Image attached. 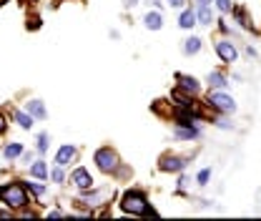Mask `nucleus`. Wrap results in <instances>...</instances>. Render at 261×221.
Listing matches in <instances>:
<instances>
[{
    "label": "nucleus",
    "mask_w": 261,
    "mask_h": 221,
    "mask_svg": "<svg viewBox=\"0 0 261 221\" xmlns=\"http://www.w3.org/2000/svg\"><path fill=\"white\" fill-rule=\"evenodd\" d=\"M0 201L8 206V209H25L31 204V196H28V186L23 181H8V184H0Z\"/></svg>",
    "instance_id": "nucleus-1"
},
{
    "label": "nucleus",
    "mask_w": 261,
    "mask_h": 221,
    "mask_svg": "<svg viewBox=\"0 0 261 221\" xmlns=\"http://www.w3.org/2000/svg\"><path fill=\"white\" fill-rule=\"evenodd\" d=\"M93 163H96V168L100 174H106V176H113L116 174V168L123 163L121 156H118V151L113 149V146H100L93 151Z\"/></svg>",
    "instance_id": "nucleus-4"
},
{
    "label": "nucleus",
    "mask_w": 261,
    "mask_h": 221,
    "mask_svg": "<svg viewBox=\"0 0 261 221\" xmlns=\"http://www.w3.org/2000/svg\"><path fill=\"white\" fill-rule=\"evenodd\" d=\"M196 26H198V20H196V8L194 5H186V8L181 10V15H178V28L191 33Z\"/></svg>",
    "instance_id": "nucleus-14"
},
{
    "label": "nucleus",
    "mask_w": 261,
    "mask_h": 221,
    "mask_svg": "<svg viewBox=\"0 0 261 221\" xmlns=\"http://www.w3.org/2000/svg\"><path fill=\"white\" fill-rule=\"evenodd\" d=\"M189 189H191V176H186V171H181V179H178L176 193H189Z\"/></svg>",
    "instance_id": "nucleus-28"
},
{
    "label": "nucleus",
    "mask_w": 261,
    "mask_h": 221,
    "mask_svg": "<svg viewBox=\"0 0 261 221\" xmlns=\"http://www.w3.org/2000/svg\"><path fill=\"white\" fill-rule=\"evenodd\" d=\"M28 113H31L33 118H38V121H45L48 118V111H45V103L40 101V98H31V101H25V106H23Z\"/></svg>",
    "instance_id": "nucleus-18"
},
{
    "label": "nucleus",
    "mask_w": 261,
    "mask_h": 221,
    "mask_svg": "<svg viewBox=\"0 0 261 221\" xmlns=\"http://www.w3.org/2000/svg\"><path fill=\"white\" fill-rule=\"evenodd\" d=\"M211 126H216L219 131H236V124L231 121V116H224V113H211Z\"/></svg>",
    "instance_id": "nucleus-20"
},
{
    "label": "nucleus",
    "mask_w": 261,
    "mask_h": 221,
    "mask_svg": "<svg viewBox=\"0 0 261 221\" xmlns=\"http://www.w3.org/2000/svg\"><path fill=\"white\" fill-rule=\"evenodd\" d=\"M23 156V143H18V141H13V143H5L3 146V158L5 161H15V158Z\"/></svg>",
    "instance_id": "nucleus-22"
},
{
    "label": "nucleus",
    "mask_w": 261,
    "mask_h": 221,
    "mask_svg": "<svg viewBox=\"0 0 261 221\" xmlns=\"http://www.w3.org/2000/svg\"><path fill=\"white\" fill-rule=\"evenodd\" d=\"M196 8V20L201 28H211L216 26V8L214 5H194Z\"/></svg>",
    "instance_id": "nucleus-12"
},
{
    "label": "nucleus",
    "mask_w": 261,
    "mask_h": 221,
    "mask_svg": "<svg viewBox=\"0 0 261 221\" xmlns=\"http://www.w3.org/2000/svg\"><path fill=\"white\" fill-rule=\"evenodd\" d=\"M171 133H173V138H176V141L194 143V141H201V136H203V126H191V124H178V121H173Z\"/></svg>",
    "instance_id": "nucleus-9"
},
{
    "label": "nucleus",
    "mask_w": 261,
    "mask_h": 221,
    "mask_svg": "<svg viewBox=\"0 0 261 221\" xmlns=\"http://www.w3.org/2000/svg\"><path fill=\"white\" fill-rule=\"evenodd\" d=\"M113 189H93L86 193H78V206H88V211H93L96 206H108L111 204Z\"/></svg>",
    "instance_id": "nucleus-6"
},
{
    "label": "nucleus",
    "mask_w": 261,
    "mask_h": 221,
    "mask_svg": "<svg viewBox=\"0 0 261 221\" xmlns=\"http://www.w3.org/2000/svg\"><path fill=\"white\" fill-rule=\"evenodd\" d=\"M216 28H219L221 35H231V38H233V26H228L226 20H224V15H221V18H216Z\"/></svg>",
    "instance_id": "nucleus-29"
},
{
    "label": "nucleus",
    "mask_w": 261,
    "mask_h": 221,
    "mask_svg": "<svg viewBox=\"0 0 261 221\" xmlns=\"http://www.w3.org/2000/svg\"><path fill=\"white\" fill-rule=\"evenodd\" d=\"M5 128H8V121H5V113L0 111V136L5 133Z\"/></svg>",
    "instance_id": "nucleus-34"
},
{
    "label": "nucleus",
    "mask_w": 261,
    "mask_h": 221,
    "mask_svg": "<svg viewBox=\"0 0 261 221\" xmlns=\"http://www.w3.org/2000/svg\"><path fill=\"white\" fill-rule=\"evenodd\" d=\"M48 179L53 181V184H58V186H63L65 181H68V174H65V166H53L50 171H48Z\"/></svg>",
    "instance_id": "nucleus-23"
},
{
    "label": "nucleus",
    "mask_w": 261,
    "mask_h": 221,
    "mask_svg": "<svg viewBox=\"0 0 261 221\" xmlns=\"http://www.w3.org/2000/svg\"><path fill=\"white\" fill-rule=\"evenodd\" d=\"M118 204H121V211L128 214V216H143L146 209L151 206L146 191H141V189H126L121 193V201Z\"/></svg>",
    "instance_id": "nucleus-3"
},
{
    "label": "nucleus",
    "mask_w": 261,
    "mask_h": 221,
    "mask_svg": "<svg viewBox=\"0 0 261 221\" xmlns=\"http://www.w3.org/2000/svg\"><path fill=\"white\" fill-rule=\"evenodd\" d=\"M203 106H206L211 113H224V116H233V113L239 111L236 98L228 93V91H219V88H208V91H206Z\"/></svg>",
    "instance_id": "nucleus-2"
},
{
    "label": "nucleus",
    "mask_w": 261,
    "mask_h": 221,
    "mask_svg": "<svg viewBox=\"0 0 261 221\" xmlns=\"http://www.w3.org/2000/svg\"><path fill=\"white\" fill-rule=\"evenodd\" d=\"M78 161V146H73V143H63L61 149H58V154H56V163L58 166H70V163H75Z\"/></svg>",
    "instance_id": "nucleus-13"
},
{
    "label": "nucleus",
    "mask_w": 261,
    "mask_h": 221,
    "mask_svg": "<svg viewBox=\"0 0 261 221\" xmlns=\"http://www.w3.org/2000/svg\"><path fill=\"white\" fill-rule=\"evenodd\" d=\"M25 186H28V191H31L35 199H43V196L48 193V186H45V184H43L40 179H35V181H28Z\"/></svg>",
    "instance_id": "nucleus-25"
},
{
    "label": "nucleus",
    "mask_w": 261,
    "mask_h": 221,
    "mask_svg": "<svg viewBox=\"0 0 261 221\" xmlns=\"http://www.w3.org/2000/svg\"><path fill=\"white\" fill-rule=\"evenodd\" d=\"M163 3H166V0H146V5H148V8H156V10H163Z\"/></svg>",
    "instance_id": "nucleus-32"
},
{
    "label": "nucleus",
    "mask_w": 261,
    "mask_h": 221,
    "mask_svg": "<svg viewBox=\"0 0 261 221\" xmlns=\"http://www.w3.org/2000/svg\"><path fill=\"white\" fill-rule=\"evenodd\" d=\"M166 5L173 8V10H184V8L189 5V0H166Z\"/></svg>",
    "instance_id": "nucleus-31"
},
{
    "label": "nucleus",
    "mask_w": 261,
    "mask_h": 221,
    "mask_svg": "<svg viewBox=\"0 0 261 221\" xmlns=\"http://www.w3.org/2000/svg\"><path fill=\"white\" fill-rule=\"evenodd\" d=\"M33 156H35V151H31V154H23V163H25V166H31Z\"/></svg>",
    "instance_id": "nucleus-35"
},
{
    "label": "nucleus",
    "mask_w": 261,
    "mask_h": 221,
    "mask_svg": "<svg viewBox=\"0 0 261 221\" xmlns=\"http://www.w3.org/2000/svg\"><path fill=\"white\" fill-rule=\"evenodd\" d=\"M48 146H50V133H38V138H35V154L38 156H45L48 154Z\"/></svg>",
    "instance_id": "nucleus-24"
},
{
    "label": "nucleus",
    "mask_w": 261,
    "mask_h": 221,
    "mask_svg": "<svg viewBox=\"0 0 261 221\" xmlns=\"http://www.w3.org/2000/svg\"><path fill=\"white\" fill-rule=\"evenodd\" d=\"M3 3H8V0H0V5H3Z\"/></svg>",
    "instance_id": "nucleus-38"
},
{
    "label": "nucleus",
    "mask_w": 261,
    "mask_h": 221,
    "mask_svg": "<svg viewBox=\"0 0 261 221\" xmlns=\"http://www.w3.org/2000/svg\"><path fill=\"white\" fill-rule=\"evenodd\" d=\"M206 88H219L226 91L228 88V70L226 68H214L206 73Z\"/></svg>",
    "instance_id": "nucleus-11"
},
{
    "label": "nucleus",
    "mask_w": 261,
    "mask_h": 221,
    "mask_svg": "<svg viewBox=\"0 0 261 221\" xmlns=\"http://www.w3.org/2000/svg\"><path fill=\"white\" fill-rule=\"evenodd\" d=\"M189 163H191V158L181 156V154H163L159 158V168L163 174H181V171L189 168Z\"/></svg>",
    "instance_id": "nucleus-7"
},
{
    "label": "nucleus",
    "mask_w": 261,
    "mask_h": 221,
    "mask_svg": "<svg viewBox=\"0 0 261 221\" xmlns=\"http://www.w3.org/2000/svg\"><path fill=\"white\" fill-rule=\"evenodd\" d=\"M201 48H203V40H201L198 35H186V38L181 40V53H184L186 58L198 56V53H201Z\"/></svg>",
    "instance_id": "nucleus-16"
},
{
    "label": "nucleus",
    "mask_w": 261,
    "mask_h": 221,
    "mask_svg": "<svg viewBox=\"0 0 261 221\" xmlns=\"http://www.w3.org/2000/svg\"><path fill=\"white\" fill-rule=\"evenodd\" d=\"M68 181L73 184V189L78 191V193H86V191H91L96 186V181H93V176H91V171H88L86 166H75V168L70 171Z\"/></svg>",
    "instance_id": "nucleus-8"
},
{
    "label": "nucleus",
    "mask_w": 261,
    "mask_h": 221,
    "mask_svg": "<svg viewBox=\"0 0 261 221\" xmlns=\"http://www.w3.org/2000/svg\"><path fill=\"white\" fill-rule=\"evenodd\" d=\"M194 5H214V0H194Z\"/></svg>",
    "instance_id": "nucleus-37"
},
{
    "label": "nucleus",
    "mask_w": 261,
    "mask_h": 221,
    "mask_svg": "<svg viewBox=\"0 0 261 221\" xmlns=\"http://www.w3.org/2000/svg\"><path fill=\"white\" fill-rule=\"evenodd\" d=\"M143 28L146 31H161L163 28V10H156V8H148V13L143 15Z\"/></svg>",
    "instance_id": "nucleus-15"
},
{
    "label": "nucleus",
    "mask_w": 261,
    "mask_h": 221,
    "mask_svg": "<svg viewBox=\"0 0 261 221\" xmlns=\"http://www.w3.org/2000/svg\"><path fill=\"white\" fill-rule=\"evenodd\" d=\"M138 5V0H123V10H130V8H136Z\"/></svg>",
    "instance_id": "nucleus-36"
},
{
    "label": "nucleus",
    "mask_w": 261,
    "mask_h": 221,
    "mask_svg": "<svg viewBox=\"0 0 261 221\" xmlns=\"http://www.w3.org/2000/svg\"><path fill=\"white\" fill-rule=\"evenodd\" d=\"M45 216H48V219H58V216H65V214L61 211V209H53V211H48Z\"/></svg>",
    "instance_id": "nucleus-33"
},
{
    "label": "nucleus",
    "mask_w": 261,
    "mask_h": 221,
    "mask_svg": "<svg viewBox=\"0 0 261 221\" xmlns=\"http://www.w3.org/2000/svg\"><path fill=\"white\" fill-rule=\"evenodd\" d=\"M13 118H15V124L23 128V131H31V128L35 126V124H33L35 118H33L25 108H13Z\"/></svg>",
    "instance_id": "nucleus-19"
},
{
    "label": "nucleus",
    "mask_w": 261,
    "mask_h": 221,
    "mask_svg": "<svg viewBox=\"0 0 261 221\" xmlns=\"http://www.w3.org/2000/svg\"><path fill=\"white\" fill-rule=\"evenodd\" d=\"M211 176H214V168H211V166H203V168L196 174V184H198V186H208Z\"/></svg>",
    "instance_id": "nucleus-26"
},
{
    "label": "nucleus",
    "mask_w": 261,
    "mask_h": 221,
    "mask_svg": "<svg viewBox=\"0 0 261 221\" xmlns=\"http://www.w3.org/2000/svg\"><path fill=\"white\" fill-rule=\"evenodd\" d=\"M28 171H31L33 179H40V181H45V179H48V171H50V168H48V163H45L43 158H38V161H33L31 166H28Z\"/></svg>",
    "instance_id": "nucleus-21"
},
{
    "label": "nucleus",
    "mask_w": 261,
    "mask_h": 221,
    "mask_svg": "<svg viewBox=\"0 0 261 221\" xmlns=\"http://www.w3.org/2000/svg\"><path fill=\"white\" fill-rule=\"evenodd\" d=\"M214 51H216V56H219V61L226 65H233L239 61V56H241V51H239V45L233 43V38L231 35H221V38H216L214 40Z\"/></svg>",
    "instance_id": "nucleus-5"
},
{
    "label": "nucleus",
    "mask_w": 261,
    "mask_h": 221,
    "mask_svg": "<svg viewBox=\"0 0 261 221\" xmlns=\"http://www.w3.org/2000/svg\"><path fill=\"white\" fill-rule=\"evenodd\" d=\"M244 56L246 58H251V61H259V53H256V48L249 43V45H244Z\"/></svg>",
    "instance_id": "nucleus-30"
},
{
    "label": "nucleus",
    "mask_w": 261,
    "mask_h": 221,
    "mask_svg": "<svg viewBox=\"0 0 261 221\" xmlns=\"http://www.w3.org/2000/svg\"><path fill=\"white\" fill-rule=\"evenodd\" d=\"M173 78H176V88H178V91L194 95V98H198V95L203 93V83H201L196 76H189V73H176Z\"/></svg>",
    "instance_id": "nucleus-10"
},
{
    "label": "nucleus",
    "mask_w": 261,
    "mask_h": 221,
    "mask_svg": "<svg viewBox=\"0 0 261 221\" xmlns=\"http://www.w3.org/2000/svg\"><path fill=\"white\" fill-rule=\"evenodd\" d=\"M214 8H216V13H221V15H231L233 0H214Z\"/></svg>",
    "instance_id": "nucleus-27"
},
{
    "label": "nucleus",
    "mask_w": 261,
    "mask_h": 221,
    "mask_svg": "<svg viewBox=\"0 0 261 221\" xmlns=\"http://www.w3.org/2000/svg\"><path fill=\"white\" fill-rule=\"evenodd\" d=\"M231 18L239 23V28H241V31H254V23H251V18H249V10H246L244 5H233V10H231Z\"/></svg>",
    "instance_id": "nucleus-17"
}]
</instances>
